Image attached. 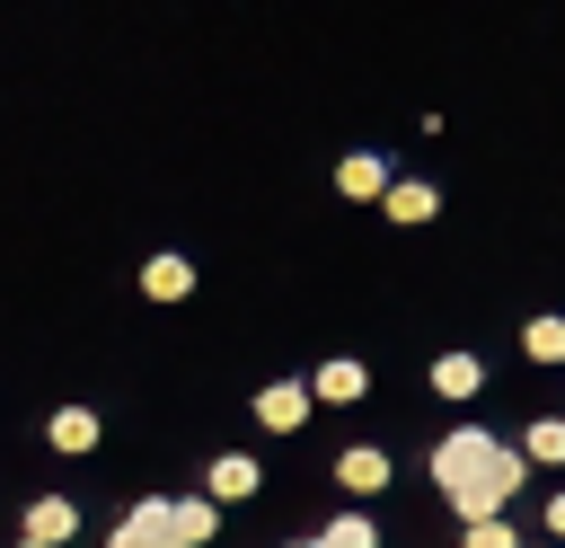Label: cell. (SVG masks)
Here are the masks:
<instances>
[{"mask_svg": "<svg viewBox=\"0 0 565 548\" xmlns=\"http://www.w3.org/2000/svg\"><path fill=\"white\" fill-rule=\"evenodd\" d=\"M521 477H530V460L512 442L477 433V424H459V433L433 442V486H441V504L459 521H503V504L521 495Z\"/></svg>", "mask_w": 565, "mask_h": 548, "instance_id": "obj_1", "label": "cell"}, {"mask_svg": "<svg viewBox=\"0 0 565 548\" xmlns=\"http://www.w3.org/2000/svg\"><path fill=\"white\" fill-rule=\"evenodd\" d=\"M168 539H177V504H168V495H141V504L106 530V548H168Z\"/></svg>", "mask_w": 565, "mask_h": 548, "instance_id": "obj_2", "label": "cell"}, {"mask_svg": "<svg viewBox=\"0 0 565 548\" xmlns=\"http://www.w3.org/2000/svg\"><path fill=\"white\" fill-rule=\"evenodd\" d=\"M309 380H274V389H256V424H274V433H300L309 424Z\"/></svg>", "mask_w": 565, "mask_h": 548, "instance_id": "obj_3", "label": "cell"}, {"mask_svg": "<svg viewBox=\"0 0 565 548\" xmlns=\"http://www.w3.org/2000/svg\"><path fill=\"white\" fill-rule=\"evenodd\" d=\"M309 398H327V407H353V398H371V371H362L353 354H335V362H318Z\"/></svg>", "mask_w": 565, "mask_h": 548, "instance_id": "obj_4", "label": "cell"}, {"mask_svg": "<svg viewBox=\"0 0 565 548\" xmlns=\"http://www.w3.org/2000/svg\"><path fill=\"white\" fill-rule=\"evenodd\" d=\"M335 477H344V495H380V486H388V451L344 442V451H335Z\"/></svg>", "mask_w": 565, "mask_h": 548, "instance_id": "obj_5", "label": "cell"}, {"mask_svg": "<svg viewBox=\"0 0 565 548\" xmlns=\"http://www.w3.org/2000/svg\"><path fill=\"white\" fill-rule=\"evenodd\" d=\"M71 530H79V504H71V495H35V504H26V539L71 548Z\"/></svg>", "mask_w": 565, "mask_h": 548, "instance_id": "obj_6", "label": "cell"}, {"mask_svg": "<svg viewBox=\"0 0 565 548\" xmlns=\"http://www.w3.org/2000/svg\"><path fill=\"white\" fill-rule=\"evenodd\" d=\"M203 495H212V504H238V495H256V460H247V451H221V460L203 468Z\"/></svg>", "mask_w": 565, "mask_h": 548, "instance_id": "obj_7", "label": "cell"}, {"mask_svg": "<svg viewBox=\"0 0 565 548\" xmlns=\"http://www.w3.org/2000/svg\"><path fill=\"white\" fill-rule=\"evenodd\" d=\"M380 203H388V221H433V212H441V194H433L424 177H388Z\"/></svg>", "mask_w": 565, "mask_h": 548, "instance_id": "obj_8", "label": "cell"}, {"mask_svg": "<svg viewBox=\"0 0 565 548\" xmlns=\"http://www.w3.org/2000/svg\"><path fill=\"white\" fill-rule=\"evenodd\" d=\"M477 389H486V362L477 354H441L433 362V398H477Z\"/></svg>", "mask_w": 565, "mask_h": 548, "instance_id": "obj_9", "label": "cell"}, {"mask_svg": "<svg viewBox=\"0 0 565 548\" xmlns=\"http://www.w3.org/2000/svg\"><path fill=\"white\" fill-rule=\"evenodd\" d=\"M335 186H344V194H353V203H380V194H388V168H380V159H371V150H353V159H344V168H335Z\"/></svg>", "mask_w": 565, "mask_h": 548, "instance_id": "obj_10", "label": "cell"}, {"mask_svg": "<svg viewBox=\"0 0 565 548\" xmlns=\"http://www.w3.org/2000/svg\"><path fill=\"white\" fill-rule=\"evenodd\" d=\"M141 292H150V301H185V292H194V265H185V256H150V265H141Z\"/></svg>", "mask_w": 565, "mask_h": 548, "instance_id": "obj_11", "label": "cell"}, {"mask_svg": "<svg viewBox=\"0 0 565 548\" xmlns=\"http://www.w3.org/2000/svg\"><path fill=\"white\" fill-rule=\"evenodd\" d=\"M212 530H221V504L212 495H185L177 504V548H212Z\"/></svg>", "mask_w": 565, "mask_h": 548, "instance_id": "obj_12", "label": "cell"}, {"mask_svg": "<svg viewBox=\"0 0 565 548\" xmlns=\"http://www.w3.org/2000/svg\"><path fill=\"white\" fill-rule=\"evenodd\" d=\"M44 433H53V451H97V415H88V407H62Z\"/></svg>", "mask_w": 565, "mask_h": 548, "instance_id": "obj_13", "label": "cell"}, {"mask_svg": "<svg viewBox=\"0 0 565 548\" xmlns=\"http://www.w3.org/2000/svg\"><path fill=\"white\" fill-rule=\"evenodd\" d=\"M318 548H380V521H371V513H335V521L318 530Z\"/></svg>", "mask_w": 565, "mask_h": 548, "instance_id": "obj_14", "label": "cell"}, {"mask_svg": "<svg viewBox=\"0 0 565 548\" xmlns=\"http://www.w3.org/2000/svg\"><path fill=\"white\" fill-rule=\"evenodd\" d=\"M521 460H556V468H565V415H539V424L521 433Z\"/></svg>", "mask_w": 565, "mask_h": 548, "instance_id": "obj_15", "label": "cell"}, {"mask_svg": "<svg viewBox=\"0 0 565 548\" xmlns=\"http://www.w3.org/2000/svg\"><path fill=\"white\" fill-rule=\"evenodd\" d=\"M521 354L530 362H565V318H530L521 327Z\"/></svg>", "mask_w": 565, "mask_h": 548, "instance_id": "obj_16", "label": "cell"}, {"mask_svg": "<svg viewBox=\"0 0 565 548\" xmlns=\"http://www.w3.org/2000/svg\"><path fill=\"white\" fill-rule=\"evenodd\" d=\"M459 548H521V530H512V521H468Z\"/></svg>", "mask_w": 565, "mask_h": 548, "instance_id": "obj_17", "label": "cell"}, {"mask_svg": "<svg viewBox=\"0 0 565 548\" xmlns=\"http://www.w3.org/2000/svg\"><path fill=\"white\" fill-rule=\"evenodd\" d=\"M539 530H547V548H565V486L547 495V521H539Z\"/></svg>", "mask_w": 565, "mask_h": 548, "instance_id": "obj_18", "label": "cell"}, {"mask_svg": "<svg viewBox=\"0 0 565 548\" xmlns=\"http://www.w3.org/2000/svg\"><path fill=\"white\" fill-rule=\"evenodd\" d=\"M18 548H44V539H18Z\"/></svg>", "mask_w": 565, "mask_h": 548, "instance_id": "obj_19", "label": "cell"}, {"mask_svg": "<svg viewBox=\"0 0 565 548\" xmlns=\"http://www.w3.org/2000/svg\"><path fill=\"white\" fill-rule=\"evenodd\" d=\"M291 548H318V539H291Z\"/></svg>", "mask_w": 565, "mask_h": 548, "instance_id": "obj_20", "label": "cell"}, {"mask_svg": "<svg viewBox=\"0 0 565 548\" xmlns=\"http://www.w3.org/2000/svg\"><path fill=\"white\" fill-rule=\"evenodd\" d=\"M539 548H547V539H539Z\"/></svg>", "mask_w": 565, "mask_h": 548, "instance_id": "obj_21", "label": "cell"}, {"mask_svg": "<svg viewBox=\"0 0 565 548\" xmlns=\"http://www.w3.org/2000/svg\"><path fill=\"white\" fill-rule=\"evenodd\" d=\"M168 548H177V539H168Z\"/></svg>", "mask_w": 565, "mask_h": 548, "instance_id": "obj_22", "label": "cell"}]
</instances>
